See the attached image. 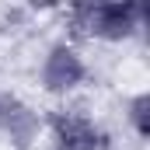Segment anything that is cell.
<instances>
[{"instance_id": "277c9868", "label": "cell", "mask_w": 150, "mask_h": 150, "mask_svg": "<svg viewBox=\"0 0 150 150\" xmlns=\"http://www.w3.org/2000/svg\"><path fill=\"white\" fill-rule=\"evenodd\" d=\"M147 105H150V98H147V94H140V98L133 101V122H136L140 136H147V133H150V122H147Z\"/></svg>"}, {"instance_id": "5b68a950", "label": "cell", "mask_w": 150, "mask_h": 150, "mask_svg": "<svg viewBox=\"0 0 150 150\" xmlns=\"http://www.w3.org/2000/svg\"><path fill=\"white\" fill-rule=\"evenodd\" d=\"M0 115H4V112H0Z\"/></svg>"}, {"instance_id": "6da1fadb", "label": "cell", "mask_w": 150, "mask_h": 150, "mask_svg": "<svg viewBox=\"0 0 150 150\" xmlns=\"http://www.w3.org/2000/svg\"><path fill=\"white\" fill-rule=\"evenodd\" d=\"M74 21L80 32L98 38H126L140 25V7L133 4H94V7H77Z\"/></svg>"}, {"instance_id": "7a4b0ae2", "label": "cell", "mask_w": 150, "mask_h": 150, "mask_svg": "<svg viewBox=\"0 0 150 150\" xmlns=\"http://www.w3.org/2000/svg\"><path fill=\"white\" fill-rule=\"evenodd\" d=\"M56 147L59 150H108L105 136L80 115L56 119Z\"/></svg>"}, {"instance_id": "3957f363", "label": "cell", "mask_w": 150, "mask_h": 150, "mask_svg": "<svg viewBox=\"0 0 150 150\" xmlns=\"http://www.w3.org/2000/svg\"><path fill=\"white\" fill-rule=\"evenodd\" d=\"M80 77H84V67H80V59L70 49H52L49 59H45V67H42V80H45L49 91H67Z\"/></svg>"}]
</instances>
